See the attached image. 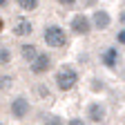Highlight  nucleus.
I'll list each match as a JSON object with an SVG mask.
<instances>
[{"label": "nucleus", "mask_w": 125, "mask_h": 125, "mask_svg": "<svg viewBox=\"0 0 125 125\" xmlns=\"http://www.w3.org/2000/svg\"><path fill=\"white\" fill-rule=\"evenodd\" d=\"M94 25H96L98 29H107L109 27V16H107V11H96L94 13Z\"/></svg>", "instance_id": "nucleus-8"}, {"label": "nucleus", "mask_w": 125, "mask_h": 125, "mask_svg": "<svg viewBox=\"0 0 125 125\" xmlns=\"http://www.w3.org/2000/svg\"><path fill=\"white\" fill-rule=\"evenodd\" d=\"M18 7L25 11H34L38 7V0H18Z\"/></svg>", "instance_id": "nucleus-11"}, {"label": "nucleus", "mask_w": 125, "mask_h": 125, "mask_svg": "<svg viewBox=\"0 0 125 125\" xmlns=\"http://www.w3.org/2000/svg\"><path fill=\"white\" fill-rule=\"evenodd\" d=\"M42 38H45L47 47H54V49H62V47L67 45V36H65V31H62L58 25H49V27H45Z\"/></svg>", "instance_id": "nucleus-1"}, {"label": "nucleus", "mask_w": 125, "mask_h": 125, "mask_svg": "<svg viewBox=\"0 0 125 125\" xmlns=\"http://www.w3.org/2000/svg\"><path fill=\"white\" fill-rule=\"evenodd\" d=\"M76 2V0H60V5H65V7H72Z\"/></svg>", "instance_id": "nucleus-17"}, {"label": "nucleus", "mask_w": 125, "mask_h": 125, "mask_svg": "<svg viewBox=\"0 0 125 125\" xmlns=\"http://www.w3.org/2000/svg\"><path fill=\"white\" fill-rule=\"evenodd\" d=\"M76 83H78V74H76L72 67H62V69L56 72V85H58V89L69 92Z\"/></svg>", "instance_id": "nucleus-2"}, {"label": "nucleus", "mask_w": 125, "mask_h": 125, "mask_svg": "<svg viewBox=\"0 0 125 125\" xmlns=\"http://www.w3.org/2000/svg\"><path fill=\"white\" fill-rule=\"evenodd\" d=\"M85 2H87V5H94V0H85Z\"/></svg>", "instance_id": "nucleus-20"}, {"label": "nucleus", "mask_w": 125, "mask_h": 125, "mask_svg": "<svg viewBox=\"0 0 125 125\" xmlns=\"http://www.w3.org/2000/svg\"><path fill=\"white\" fill-rule=\"evenodd\" d=\"M121 20H123V22H125V13H123V16H121Z\"/></svg>", "instance_id": "nucleus-21"}, {"label": "nucleus", "mask_w": 125, "mask_h": 125, "mask_svg": "<svg viewBox=\"0 0 125 125\" xmlns=\"http://www.w3.org/2000/svg\"><path fill=\"white\" fill-rule=\"evenodd\" d=\"M11 60V52H9V47H0V65H7V62Z\"/></svg>", "instance_id": "nucleus-12"}, {"label": "nucleus", "mask_w": 125, "mask_h": 125, "mask_svg": "<svg viewBox=\"0 0 125 125\" xmlns=\"http://www.w3.org/2000/svg\"><path fill=\"white\" fill-rule=\"evenodd\" d=\"M20 54H22V58H25V60H29V62H31V60L38 56L36 45H22V47H20Z\"/></svg>", "instance_id": "nucleus-9"}, {"label": "nucleus", "mask_w": 125, "mask_h": 125, "mask_svg": "<svg viewBox=\"0 0 125 125\" xmlns=\"http://www.w3.org/2000/svg\"><path fill=\"white\" fill-rule=\"evenodd\" d=\"M87 116L92 118V121H103L105 118V109H103V105L101 103H89V107H87Z\"/></svg>", "instance_id": "nucleus-7"}, {"label": "nucleus", "mask_w": 125, "mask_h": 125, "mask_svg": "<svg viewBox=\"0 0 125 125\" xmlns=\"http://www.w3.org/2000/svg\"><path fill=\"white\" fill-rule=\"evenodd\" d=\"M47 125H62V121H60L58 116H52L49 121H47Z\"/></svg>", "instance_id": "nucleus-15"}, {"label": "nucleus", "mask_w": 125, "mask_h": 125, "mask_svg": "<svg viewBox=\"0 0 125 125\" xmlns=\"http://www.w3.org/2000/svg\"><path fill=\"white\" fill-rule=\"evenodd\" d=\"M11 85H13V81H11L9 76H0V89H2V92L11 89Z\"/></svg>", "instance_id": "nucleus-13"}, {"label": "nucleus", "mask_w": 125, "mask_h": 125, "mask_svg": "<svg viewBox=\"0 0 125 125\" xmlns=\"http://www.w3.org/2000/svg\"><path fill=\"white\" fill-rule=\"evenodd\" d=\"M11 31H13V36H29L34 29H31L29 18H16L11 25Z\"/></svg>", "instance_id": "nucleus-5"}, {"label": "nucleus", "mask_w": 125, "mask_h": 125, "mask_svg": "<svg viewBox=\"0 0 125 125\" xmlns=\"http://www.w3.org/2000/svg\"><path fill=\"white\" fill-rule=\"evenodd\" d=\"M116 56H118L116 49H107V52L103 54V62H105L107 67H114V65H116Z\"/></svg>", "instance_id": "nucleus-10"}, {"label": "nucleus", "mask_w": 125, "mask_h": 125, "mask_svg": "<svg viewBox=\"0 0 125 125\" xmlns=\"http://www.w3.org/2000/svg\"><path fill=\"white\" fill-rule=\"evenodd\" d=\"M67 125H85V123H83V121H81V118H72V121H69V123H67Z\"/></svg>", "instance_id": "nucleus-16"}, {"label": "nucleus", "mask_w": 125, "mask_h": 125, "mask_svg": "<svg viewBox=\"0 0 125 125\" xmlns=\"http://www.w3.org/2000/svg\"><path fill=\"white\" fill-rule=\"evenodd\" d=\"M5 29V22H2V18H0V31H2Z\"/></svg>", "instance_id": "nucleus-19"}, {"label": "nucleus", "mask_w": 125, "mask_h": 125, "mask_svg": "<svg viewBox=\"0 0 125 125\" xmlns=\"http://www.w3.org/2000/svg\"><path fill=\"white\" fill-rule=\"evenodd\" d=\"M29 109H31V107H29V101L20 96V98H16V101L11 103V116L20 121V118H25V116L29 114Z\"/></svg>", "instance_id": "nucleus-3"}, {"label": "nucleus", "mask_w": 125, "mask_h": 125, "mask_svg": "<svg viewBox=\"0 0 125 125\" xmlns=\"http://www.w3.org/2000/svg\"><path fill=\"white\" fill-rule=\"evenodd\" d=\"M72 29L76 31V34H87V31L92 29L89 18H87L85 13H78V16H74V18H72Z\"/></svg>", "instance_id": "nucleus-6"}, {"label": "nucleus", "mask_w": 125, "mask_h": 125, "mask_svg": "<svg viewBox=\"0 0 125 125\" xmlns=\"http://www.w3.org/2000/svg\"><path fill=\"white\" fill-rule=\"evenodd\" d=\"M29 65H31V72H34V74H45L47 69L52 67V58L47 56V54H38Z\"/></svg>", "instance_id": "nucleus-4"}, {"label": "nucleus", "mask_w": 125, "mask_h": 125, "mask_svg": "<svg viewBox=\"0 0 125 125\" xmlns=\"http://www.w3.org/2000/svg\"><path fill=\"white\" fill-rule=\"evenodd\" d=\"M116 40H118L121 45H125V29H121L118 34H116Z\"/></svg>", "instance_id": "nucleus-14"}, {"label": "nucleus", "mask_w": 125, "mask_h": 125, "mask_svg": "<svg viewBox=\"0 0 125 125\" xmlns=\"http://www.w3.org/2000/svg\"><path fill=\"white\" fill-rule=\"evenodd\" d=\"M7 2H9V0H0V7H5Z\"/></svg>", "instance_id": "nucleus-18"}]
</instances>
